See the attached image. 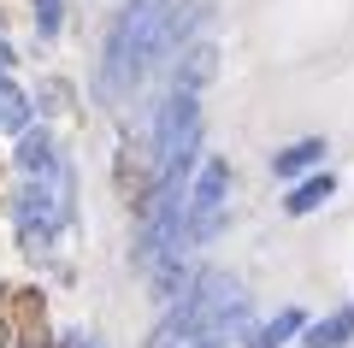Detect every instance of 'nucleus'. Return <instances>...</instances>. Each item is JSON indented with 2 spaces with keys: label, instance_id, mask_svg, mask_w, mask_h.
<instances>
[{
  "label": "nucleus",
  "instance_id": "obj_11",
  "mask_svg": "<svg viewBox=\"0 0 354 348\" xmlns=\"http://www.w3.org/2000/svg\"><path fill=\"white\" fill-rule=\"evenodd\" d=\"M230 336H195V342H183V348H225Z\"/></svg>",
  "mask_w": 354,
  "mask_h": 348
},
{
  "label": "nucleus",
  "instance_id": "obj_5",
  "mask_svg": "<svg viewBox=\"0 0 354 348\" xmlns=\"http://www.w3.org/2000/svg\"><path fill=\"white\" fill-rule=\"evenodd\" d=\"M348 342H354V301L313 319V324H301V348H348Z\"/></svg>",
  "mask_w": 354,
  "mask_h": 348
},
{
  "label": "nucleus",
  "instance_id": "obj_13",
  "mask_svg": "<svg viewBox=\"0 0 354 348\" xmlns=\"http://www.w3.org/2000/svg\"><path fill=\"white\" fill-rule=\"evenodd\" d=\"M12 71V48H6V42H0V77Z\"/></svg>",
  "mask_w": 354,
  "mask_h": 348
},
{
  "label": "nucleus",
  "instance_id": "obj_7",
  "mask_svg": "<svg viewBox=\"0 0 354 348\" xmlns=\"http://www.w3.org/2000/svg\"><path fill=\"white\" fill-rule=\"evenodd\" d=\"M330 195H337V183H330L325 172H313V177H301V183L283 195V212H290V219H307V212H319Z\"/></svg>",
  "mask_w": 354,
  "mask_h": 348
},
{
  "label": "nucleus",
  "instance_id": "obj_3",
  "mask_svg": "<svg viewBox=\"0 0 354 348\" xmlns=\"http://www.w3.org/2000/svg\"><path fill=\"white\" fill-rule=\"evenodd\" d=\"M183 254H189V248H177V254H165V260H153L148 266V284H153V307H171V301L177 295H183V289H189L195 284V266L189 260H183Z\"/></svg>",
  "mask_w": 354,
  "mask_h": 348
},
{
  "label": "nucleus",
  "instance_id": "obj_12",
  "mask_svg": "<svg viewBox=\"0 0 354 348\" xmlns=\"http://www.w3.org/2000/svg\"><path fill=\"white\" fill-rule=\"evenodd\" d=\"M71 348H106L101 336H71Z\"/></svg>",
  "mask_w": 354,
  "mask_h": 348
},
{
  "label": "nucleus",
  "instance_id": "obj_2",
  "mask_svg": "<svg viewBox=\"0 0 354 348\" xmlns=\"http://www.w3.org/2000/svg\"><path fill=\"white\" fill-rule=\"evenodd\" d=\"M213 71H218V48L213 42H189V48H177V59H171V89L201 95V89L213 83Z\"/></svg>",
  "mask_w": 354,
  "mask_h": 348
},
{
  "label": "nucleus",
  "instance_id": "obj_10",
  "mask_svg": "<svg viewBox=\"0 0 354 348\" xmlns=\"http://www.w3.org/2000/svg\"><path fill=\"white\" fill-rule=\"evenodd\" d=\"M65 24V0H36V30L41 36H59Z\"/></svg>",
  "mask_w": 354,
  "mask_h": 348
},
{
  "label": "nucleus",
  "instance_id": "obj_4",
  "mask_svg": "<svg viewBox=\"0 0 354 348\" xmlns=\"http://www.w3.org/2000/svg\"><path fill=\"white\" fill-rule=\"evenodd\" d=\"M12 160H18V172H24V177H53V172H59V148H53V136H48V130H18V154H12Z\"/></svg>",
  "mask_w": 354,
  "mask_h": 348
},
{
  "label": "nucleus",
  "instance_id": "obj_1",
  "mask_svg": "<svg viewBox=\"0 0 354 348\" xmlns=\"http://www.w3.org/2000/svg\"><path fill=\"white\" fill-rule=\"evenodd\" d=\"M225 195H230V165L213 154V160L195 165V183H189V195H183V242H207L218 230Z\"/></svg>",
  "mask_w": 354,
  "mask_h": 348
},
{
  "label": "nucleus",
  "instance_id": "obj_8",
  "mask_svg": "<svg viewBox=\"0 0 354 348\" xmlns=\"http://www.w3.org/2000/svg\"><path fill=\"white\" fill-rule=\"evenodd\" d=\"M319 160H325V142H319V136L290 142L283 154H272V177H301V172H319Z\"/></svg>",
  "mask_w": 354,
  "mask_h": 348
},
{
  "label": "nucleus",
  "instance_id": "obj_9",
  "mask_svg": "<svg viewBox=\"0 0 354 348\" xmlns=\"http://www.w3.org/2000/svg\"><path fill=\"white\" fill-rule=\"evenodd\" d=\"M30 112H36V100H30L18 83H6V77H0V130H24Z\"/></svg>",
  "mask_w": 354,
  "mask_h": 348
},
{
  "label": "nucleus",
  "instance_id": "obj_6",
  "mask_svg": "<svg viewBox=\"0 0 354 348\" xmlns=\"http://www.w3.org/2000/svg\"><path fill=\"white\" fill-rule=\"evenodd\" d=\"M301 324H307V319H301L295 307H278L266 324H254V331H248V342H242V348H283L290 336H301Z\"/></svg>",
  "mask_w": 354,
  "mask_h": 348
}]
</instances>
